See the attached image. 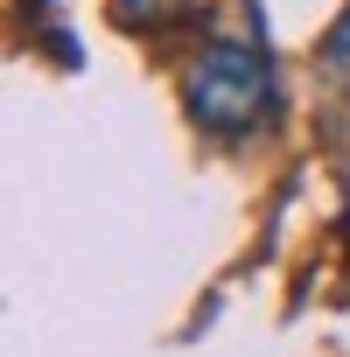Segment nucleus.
Here are the masks:
<instances>
[{"label":"nucleus","mask_w":350,"mask_h":357,"mask_svg":"<svg viewBox=\"0 0 350 357\" xmlns=\"http://www.w3.org/2000/svg\"><path fill=\"white\" fill-rule=\"evenodd\" d=\"M280 63L259 36H211L183 70V112L211 140H245L280 119Z\"/></svg>","instance_id":"f257e3e1"},{"label":"nucleus","mask_w":350,"mask_h":357,"mask_svg":"<svg viewBox=\"0 0 350 357\" xmlns=\"http://www.w3.org/2000/svg\"><path fill=\"white\" fill-rule=\"evenodd\" d=\"M211 0H112V22L126 36H175V29H190L204 22Z\"/></svg>","instance_id":"f03ea898"},{"label":"nucleus","mask_w":350,"mask_h":357,"mask_svg":"<svg viewBox=\"0 0 350 357\" xmlns=\"http://www.w3.org/2000/svg\"><path fill=\"white\" fill-rule=\"evenodd\" d=\"M322 70H329V84H336V98L350 105V8H343V22H336V36L322 43Z\"/></svg>","instance_id":"7ed1b4c3"}]
</instances>
